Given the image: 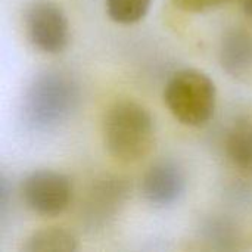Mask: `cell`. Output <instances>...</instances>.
Returning <instances> with one entry per match:
<instances>
[{"mask_svg":"<svg viewBox=\"0 0 252 252\" xmlns=\"http://www.w3.org/2000/svg\"><path fill=\"white\" fill-rule=\"evenodd\" d=\"M78 103L80 87L68 72L58 69L40 72L24 92L22 123L31 131H52L71 118Z\"/></svg>","mask_w":252,"mask_h":252,"instance_id":"1","label":"cell"},{"mask_svg":"<svg viewBox=\"0 0 252 252\" xmlns=\"http://www.w3.org/2000/svg\"><path fill=\"white\" fill-rule=\"evenodd\" d=\"M102 134L105 148L114 159L134 164L146 158L154 148V118L143 105L118 100L105 114Z\"/></svg>","mask_w":252,"mask_h":252,"instance_id":"2","label":"cell"},{"mask_svg":"<svg viewBox=\"0 0 252 252\" xmlns=\"http://www.w3.org/2000/svg\"><path fill=\"white\" fill-rule=\"evenodd\" d=\"M164 102L177 121L188 127H201L214 115L217 87L204 71L186 68L168 80L164 89Z\"/></svg>","mask_w":252,"mask_h":252,"instance_id":"3","label":"cell"},{"mask_svg":"<svg viewBox=\"0 0 252 252\" xmlns=\"http://www.w3.org/2000/svg\"><path fill=\"white\" fill-rule=\"evenodd\" d=\"M21 196L31 211L44 217H56L71 204L72 182L59 171L34 170L24 177Z\"/></svg>","mask_w":252,"mask_h":252,"instance_id":"4","label":"cell"},{"mask_svg":"<svg viewBox=\"0 0 252 252\" xmlns=\"http://www.w3.org/2000/svg\"><path fill=\"white\" fill-rule=\"evenodd\" d=\"M31 44L49 55L61 53L69 40V24L63 9L52 0H32L24 13Z\"/></svg>","mask_w":252,"mask_h":252,"instance_id":"5","label":"cell"},{"mask_svg":"<svg viewBox=\"0 0 252 252\" xmlns=\"http://www.w3.org/2000/svg\"><path fill=\"white\" fill-rule=\"evenodd\" d=\"M128 180L120 176H103L93 182L81 207V221L89 229H102L120 214L130 196Z\"/></svg>","mask_w":252,"mask_h":252,"instance_id":"6","label":"cell"},{"mask_svg":"<svg viewBox=\"0 0 252 252\" xmlns=\"http://www.w3.org/2000/svg\"><path fill=\"white\" fill-rule=\"evenodd\" d=\"M186 190V176L173 161L154 164L142 180L145 199L155 207H170L176 204Z\"/></svg>","mask_w":252,"mask_h":252,"instance_id":"7","label":"cell"},{"mask_svg":"<svg viewBox=\"0 0 252 252\" xmlns=\"http://www.w3.org/2000/svg\"><path fill=\"white\" fill-rule=\"evenodd\" d=\"M221 68L238 80L252 75V32L244 28L229 30L219 47Z\"/></svg>","mask_w":252,"mask_h":252,"instance_id":"8","label":"cell"},{"mask_svg":"<svg viewBox=\"0 0 252 252\" xmlns=\"http://www.w3.org/2000/svg\"><path fill=\"white\" fill-rule=\"evenodd\" d=\"M224 151L232 165L252 177V117L236 120L224 139Z\"/></svg>","mask_w":252,"mask_h":252,"instance_id":"9","label":"cell"},{"mask_svg":"<svg viewBox=\"0 0 252 252\" xmlns=\"http://www.w3.org/2000/svg\"><path fill=\"white\" fill-rule=\"evenodd\" d=\"M77 238L62 227H46L30 235L22 247V252H74L77 250Z\"/></svg>","mask_w":252,"mask_h":252,"instance_id":"10","label":"cell"},{"mask_svg":"<svg viewBox=\"0 0 252 252\" xmlns=\"http://www.w3.org/2000/svg\"><path fill=\"white\" fill-rule=\"evenodd\" d=\"M152 0H106L108 16L123 25L142 21L151 9Z\"/></svg>","mask_w":252,"mask_h":252,"instance_id":"11","label":"cell"},{"mask_svg":"<svg viewBox=\"0 0 252 252\" xmlns=\"http://www.w3.org/2000/svg\"><path fill=\"white\" fill-rule=\"evenodd\" d=\"M205 238L211 244H217L220 248H230L235 241H238V233L235 226L227 223L226 220H211L204 227Z\"/></svg>","mask_w":252,"mask_h":252,"instance_id":"12","label":"cell"},{"mask_svg":"<svg viewBox=\"0 0 252 252\" xmlns=\"http://www.w3.org/2000/svg\"><path fill=\"white\" fill-rule=\"evenodd\" d=\"M171 1L177 9L183 12L201 13V12H207L214 7H219L229 0H171Z\"/></svg>","mask_w":252,"mask_h":252,"instance_id":"13","label":"cell"},{"mask_svg":"<svg viewBox=\"0 0 252 252\" xmlns=\"http://www.w3.org/2000/svg\"><path fill=\"white\" fill-rule=\"evenodd\" d=\"M242 9L252 19V0H242Z\"/></svg>","mask_w":252,"mask_h":252,"instance_id":"14","label":"cell"}]
</instances>
